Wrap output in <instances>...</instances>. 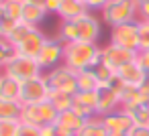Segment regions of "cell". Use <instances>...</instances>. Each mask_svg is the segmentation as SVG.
Returning <instances> with one entry per match:
<instances>
[{
    "label": "cell",
    "instance_id": "2",
    "mask_svg": "<svg viewBox=\"0 0 149 136\" xmlns=\"http://www.w3.org/2000/svg\"><path fill=\"white\" fill-rule=\"evenodd\" d=\"M100 19L110 29L125 23H135L139 21V2L137 0H110L100 10Z\"/></svg>",
    "mask_w": 149,
    "mask_h": 136
},
{
    "label": "cell",
    "instance_id": "35",
    "mask_svg": "<svg viewBox=\"0 0 149 136\" xmlns=\"http://www.w3.org/2000/svg\"><path fill=\"white\" fill-rule=\"evenodd\" d=\"M141 67H143V71L149 75V49H145V51H139L137 53V59H135Z\"/></svg>",
    "mask_w": 149,
    "mask_h": 136
},
{
    "label": "cell",
    "instance_id": "15",
    "mask_svg": "<svg viewBox=\"0 0 149 136\" xmlns=\"http://www.w3.org/2000/svg\"><path fill=\"white\" fill-rule=\"evenodd\" d=\"M47 14H49V10L43 4H35V2H29V0L23 4V21L33 25V27L41 25L47 19Z\"/></svg>",
    "mask_w": 149,
    "mask_h": 136
},
{
    "label": "cell",
    "instance_id": "26",
    "mask_svg": "<svg viewBox=\"0 0 149 136\" xmlns=\"http://www.w3.org/2000/svg\"><path fill=\"white\" fill-rule=\"evenodd\" d=\"M35 29H37V27H33V25H29V23L21 21V23L15 27V31L10 33V37H6V39H10V41L19 47V45H21V43H23V41H25V39H27V37L35 31Z\"/></svg>",
    "mask_w": 149,
    "mask_h": 136
},
{
    "label": "cell",
    "instance_id": "1",
    "mask_svg": "<svg viewBox=\"0 0 149 136\" xmlns=\"http://www.w3.org/2000/svg\"><path fill=\"white\" fill-rule=\"evenodd\" d=\"M100 63H102V47L98 43H84V41L65 43L63 65H68L76 73L84 69H96Z\"/></svg>",
    "mask_w": 149,
    "mask_h": 136
},
{
    "label": "cell",
    "instance_id": "21",
    "mask_svg": "<svg viewBox=\"0 0 149 136\" xmlns=\"http://www.w3.org/2000/svg\"><path fill=\"white\" fill-rule=\"evenodd\" d=\"M110 132L106 130V126L102 124V116H94L90 120H86V126L76 134V136H108Z\"/></svg>",
    "mask_w": 149,
    "mask_h": 136
},
{
    "label": "cell",
    "instance_id": "13",
    "mask_svg": "<svg viewBox=\"0 0 149 136\" xmlns=\"http://www.w3.org/2000/svg\"><path fill=\"white\" fill-rule=\"evenodd\" d=\"M47 43V37H45V33L37 27L21 45H19V53L23 55V57H31V59H37V55L41 53V49H43V45Z\"/></svg>",
    "mask_w": 149,
    "mask_h": 136
},
{
    "label": "cell",
    "instance_id": "43",
    "mask_svg": "<svg viewBox=\"0 0 149 136\" xmlns=\"http://www.w3.org/2000/svg\"><path fill=\"white\" fill-rule=\"evenodd\" d=\"M19 2H27V0H19Z\"/></svg>",
    "mask_w": 149,
    "mask_h": 136
},
{
    "label": "cell",
    "instance_id": "38",
    "mask_svg": "<svg viewBox=\"0 0 149 136\" xmlns=\"http://www.w3.org/2000/svg\"><path fill=\"white\" fill-rule=\"evenodd\" d=\"M61 2H63V0H45V8L49 10V14H51V12L57 14L59 8H61Z\"/></svg>",
    "mask_w": 149,
    "mask_h": 136
},
{
    "label": "cell",
    "instance_id": "32",
    "mask_svg": "<svg viewBox=\"0 0 149 136\" xmlns=\"http://www.w3.org/2000/svg\"><path fill=\"white\" fill-rule=\"evenodd\" d=\"M139 43H141L139 51L149 49V21H139Z\"/></svg>",
    "mask_w": 149,
    "mask_h": 136
},
{
    "label": "cell",
    "instance_id": "44",
    "mask_svg": "<svg viewBox=\"0 0 149 136\" xmlns=\"http://www.w3.org/2000/svg\"><path fill=\"white\" fill-rule=\"evenodd\" d=\"M147 89H149V81H147Z\"/></svg>",
    "mask_w": 149,
    "mask_h": 136
},
{
    "label": "cell",
    "instance_id": "20",
    "mask_svg": "<svg viewBox=\"0 0 149 136\" xmlns=\"http://www.w3.org/2000/svg\"><path fill=\"white\" fill-rule=\"evenodd\" d=\"M76 75H78V91H96L100 87V81L94 69H84V71H78Z\"/></svg>",
    "mask_w": 149,
    "mask_h": 136
},
{
    "label": "cell",
    "instance_id": "14",
    "mask_svg": "<svg viewBox=\"0 0 149 136\" xmlns=\"http://www.w3.org/2000/svg\"><path fill=\"white\" fill-rule=\"evenodd\" d=\"M88 12H90V8L86 6L84 0H63L57 16L61 21H78V19H82Z\"/></svg>",
    "mask_w": 149,
    "mask_h": 136
},
{
    "label": "cell",
    "instance_id": "11",
    "mask_svg": "<svg viewBox=\"0 0 149 136\" xmlns=\"http://www.w3.org/2000/svg\"><path fill=\"white\" fill-rule=\"evenodd\" d=\"M102 124L106 126L108 132H125V134H129L133 130V126H135V120H133V116L129 112L118 108L116 112H110V114L102 116Z\"/></svg>",
    "mask_w": 149,
    "mask_h": 136
},
{
    "label": "cell",
    "instance_id": "3",
    "mask_svg": "<svg viewBox=\"0 0 149 136\" xmlns=\"http://www.w3.org/2000/svg\"><path fill=\"white\" fill-rule=\"evenodd\" d=\"M49 91H51V87H49V83L45 79V73H43V75H39L35 79H29V81H25L21 85V98H19V102L23 106H37V104L47 102Z\"/></svg>",
    "mask_w": 149,
    "mask_h": 136
},
{
    "label": "cell",
    "instance_id": "40",
    "mask_svg": "<svg viewBox=\"0 0 149 136\" xmlns=\"http://www.w3.org/2000/svg\"><path fill=\"white\" fill-rule=\"evenodd\" d=\"M139 21H149V2L139 4Z\"/></svg>",
    "mask_w": 149,
    "mask_h": 136
},
{
    "label": "cell",
    "instance_id": "39",
    "mask_svg": "<svg viewBox=\"0 0 149 136\" xmlns=\"http://www.w3.org/2000/svg\"><path fill=\"white\" fill-rule=\"evenodd\" d=\"M129 136H149V126H139V124H135L133 130L129 132Z\"/></svg>",
    "mask_w": 149,
    "mask_h": 136
},
{
    "label": "cell",
    "instance_id": "18",
    "mask_svg": "<svg viewBox=\"0 0 149 136\" xmlns=\"http://www.w3.org/2000/svg\"><path fill=\"white\" fill-rule=\"evenodd\" d=\"M55 124H59L61 128H65V130H70V132H74V134H78V132L86 126V120H84L82 116H78L74 110H65V112H59Z\"/></svg>",
    "mask_w": 149,
    "mask_h": 136
},
{
    "label": "cell",
    "instance_id": "42",
    "mask_svg": "<svg viewBox=\"0 0 149 136\" xmlns=\"http://www.w3.org/2000/svg\"><path fill=\"white\" fill-rule=\"evenodd\" d=\"M137 2H139V4H143V2H149V0H137Z\"/></svg>",
    "mask_w": 149,
    "mask_h": 136
},
{
    "label": "cell",
    "instance_id": "29",
    "mask_svg": "<svg viewBox=\"0 0 149 136\" xmlns=\"http://www.w3.org/2000/svg\"><path fill=\"white\" fill-rule=\"evenodd\" d=\"M135 120V124L139 126H149V102H143L139 108H135L133 112H129Z\"/></svg>",
    "mask_w": 149,
    "mask_h": 136
},
{
    "label": "cell",
    "instance_id": "37",
    "mask_svg": "<svg viewBox=\"0 0 149 136\" xmlns=\"http://www.w3.org/2000/svg\"><path fill=\"white\" fill-rule=\"evenodd\" d=\"M84 2H86V6H88L90 10H102V8L110 2V0H84Z\"/></svg>",
    "mask_w": 149,
    "mask_h": 136
},
{
    "label": "cell",
    "instance_id": "36",
    "mask_svg": "<svg viewBox=\"0 0 149 136\" xmlns=\"http://www.w3.org/2000/svg\"><path fill=\"white\" fill-rule=\"evenodd\" d=\"M19 136H43V134H41V128H39V126L23 124V126H21V130H19Z\"/></svg>",
    "mask_w": 149,
    "mask_h": 136
},
{
    "label": "cell",
    "instance_id": "9",
    "mask_svg": "<svg viewBox=\"0 0 149 136\" xmlns=\"http://www.w3.org/2000/svg\"><path fill=\"white\" fill-rule=\"evenodd\" d=\"M76 25H78V39L80 41H84V43H98L102 27H100V21L92 12H88L82 19H78Z\"/></svg>",
    "mask_w": 149,
    "mask_h": 136
},
{
    "label": "cell",
    "instance_id": "17",
    "mask_svg": "<svg viewBox=\"0 0 149 136\" xmlns=\"http://www.w3.org/2000/svg\"><path fill=\"white\" fill-rule=\"evenodd\" d=\"M21 81L10 77V75H4L0 77V100H10V102H19L21 98Z\"/></svg>",
    "mask_w": 149,
    "mask_h": 136
},
{
    "label": "cell",
    "instance_id": "6",
    "mask_svg": "<svg viewBox=\"0 0 149 136\" xmlns=\"http://www.w3.org/2000/svg\"><path fill=\"white\" fill-rule=\"evenodd\" d=\"M110 43L139 53V49H141V43H139V21L112 27L110 29Z\"/></svg>",
    "mask_w": 149,
    "mask_h": 136
},
{
    "label": "cell",
    "instance_id": "19",
    "mask_svg": "<svg viewBox=\"0 0 149 136\" xmlns=\"http://www.w3.org/2000/svg\"><path fill=\"white\" fill-rule=\"evenodd\" d=\"M47 102L57 112H65V110H72L74 108V95L72 93H65V91H59V89H51Z\"/></svg>",
    "mask_w": 149,
    "mask_h": 136
},
{
    "label": "cell",
    "instance_id": "5",
    "mask_svg": "<svg viewBox=\"0 0 149 136\" xmlns=\"http://www.w3.org/2000/svg\"><path fill=\"white\" fill-rule=\"evenodd\" d=\"M2 71H4V75H10V77L19 79L21 83H25V81H29V79H35V77H39V75H43V71H41L37 59L23 57V55H19L15 61H10L8 65H4Z\"/></svg>",
    "mask_w": 149,
    "mask_h": 136
},
{
    "label": "cell",
    "instance_id": "4",
    "mask_svg": "<svg viewBox=\"0 0 149 136\" xmlns=\"http://www.w3.org/2000/svg\"><path fill=\"white\" fill-rule=\"evenodd\" d=\"M45 79H47L51 89H59V91H65V93H72V95L78 93V75H76L74 69H70L63 63L57 65L55 69L47 71Z\"/></svg>",
    "mask_w": 149,
    "mask_h": 136
},
{
    "label": "cell",
    "instance_id": "30",
    "mask_svg": "<svg viewBox=\"0 0 149 136\" xmlns=\"http://www.w3.org/2000/svg\"><path fill=\"white\" fill-rule=\"evenodd\" d=\"M94 71H96V77H98L100 85H108V83L112 81V77L116 75V71H114V69H110V67H108V65H104V63H100Z\"/></svg>",
    "mask_w": 149,
    "mask_h": 136
},
{
    "label": "cell",
    "instance_id": "23",
    "mask_svg": "<svg viewBox=\"0 0 149 136\" xmlns=\"http://www.w3.org/2000/svg\"><path fill=\"white\" fill-rule=\"evenodd\" d=\"M23 4L25 2H19V0H0V16L23 21Z\"/></svg>",
    "mask_w": 149,
    "mask_h": 136
},
{
    "label": "cell",
    "instance_id": "33",
    "mask_svg": "<svg viewBox=\"0 0 149 136\" xmlns=\"http://www.w3.org/2000/svg\"><path fill=\"white\" fill-rule=\"evenodd\" d=\"M21 21H13L8 16H0V37H10V33L15 31V27Z\"/></svg>",
    "mask_w": 149,
    "mask_h": 136
},
{
    "label": "cell",
    "instance_id": "27",
    "mask_svg": "<svg viewBox=\"0 0 149 136\" xmlns=\"http://www.w3.org/2000/svg\"><path fill=\"white\" fill-rule=\"evenodd\" d=\"M23 104L10 102V100H0V118H21Z\"/></svg>",
    "mask_w": 149,
    "mask_h": 136
},
{
    "label": "cell",
    "instance_id": "28",
    "mask_svg": "<svg viewBox=\"0 0 149 136\" xmlns=\"http://www.w3.org/2000/svg\"><path fill=\"white\" fill-rule=\"evenodd\" d=\"M23 122L19 118H0V136H19Z\"/></svg>",
    "mask_w": 149,
    "mask_h": 136
},
{
    "label": "cell",
    "instance_id": "31",
    "mask_svg": "<svg viewBox=\"0 0 149 136\" xmlns=\"http://www.w3.org/2000/svg\"><path fill=\"white\" fill-rule=\"evenodd\" d=\"M41 134L43 136H76L74 132L61 128L59 124H45V126H41Z\"/></svg>",
    "mask_w": 149,
    "mask_h": 136
},
{
    "label": "cell",
    "instance_id": "22",
    "mask_svg": "<svg viewBox=\"0 0 149 136\" xmlns=\"http://www.w3.org/2000/svg\"><path fill=\"white\" fill-rule=\"evenodd\" d=\"M21 53H19V47L10 41V39H6V37H0V65H8L10 61H15L17 57H19Z\"/></svg>",
    "mask_w": 149,
    "mask_h": 136
},
{
    "label": "cell",
    "instance_id": "25",
    "mask_svg": "<svg viewBox=\"0 0 149 136\" xmlns=\"http://www.w3.org/2000/svg\"><path fill=\"white\" fill-rule=\"evenodd\" d=\"M57 39L65 45V43H74V41H80L78 39V25L76 21H61L59 25V33H57Z\"/></svg>",
    "mask_w": 149,
    "mask_h": 136
},
{
    "label": "cell",
    "instance_id": "7",
    "mask_svg": "<svg viewBox=\"0 0 149 136\" xmlns=\"http://www.w3.org/2000/svg\"><path fill=\"white\" fill-rule=\"evenodd\" d=\"M63 43L55 37V39H47V43L43 45L41 53L37 55V63L41 67V71H51L57 65L63 63Z\"/></svg>",
    "mask_w": 149,
    "mask_h": 136
},
{
    "label": "cell",
    "instance_id": "16",
    "mask_svg": "<svg viewBox=\"0 0 149 136\" xmlns=\"http://www.w3.org/2000/svg\"><path fill=\"white\" fill-rule=\"evenodd\" d=\"M143 102H149L143 93L141 87H127L120 95V110L125 112H133L135 108H139Z\"/></svg>",
    "mask_w": 149,
    "mask_h": 136
},
{
    "label": "cell",
    "instance_id": "12",
    "mask_svg": "<svg viewBox=\"0 0 149 136\" xmlns=\"http://www.w3.org/2000/svg\"><path fill=\"white\" fill-rule=\"evenodd\" d=\"M116 75H118L129 87H143V85L149 81V75L143 71V67H141L137 61L123 65V67L116 71Z\"/></svg>",
    "mask_w": 149,
    "mask_h": 136
},
{
    "label": "cell",
    "instance_id": "34",
    "mask_svg": "<svg viewBox=\"0 0 149 136\" xmlns=\"http://www.w3.org/2000/svg\"><path fill=\"white\" fill-rule=\"evenodd\" d=\"M74 102L92 106V108L96 110V91H78V93L74 95Z\"/></svg>",
    "mask_w": 149,
    "mask_h": 136
},
{
    "label": "cell",
    "instance_id": "24",
    "mask_svg": "<svg viewBox=\"0 0 149 136\" xmlns=\"http://www.w3.org/2000/svg\"><path fill=\"white\" fill-rule=\"evenodd\" d=\"M23 124H29V126H43V116H41V110H39V104L37 106H23V112H21V118H19Z\"/></svg>",
    "mask_w": 149,
    "mask_h": 136
},
{
    "label": "cell",
    "instance_id": "10",
    "mask_svg": "<svg viewBox=\"0 0 149 136\" xmlns=\"http://www.w3.org/2000/svg\"><path fill=\"white\" fill-rule=\"evenodd\" d=\"M120 108V98L118 93L108 87V85H100L96 89V114L98 116H106L110 112H116Z\"/></svg>",
    "mask_w": 149,
    "mask_h": 136
},
{
    "label": "cell",
    "instance_id": "41",
    "mask_svg": "<svg viewBox=\"0 0 149 136\" xmlns=\"http://www.w3.org/2000/svg\"><path fill=\"white\" fill-rule=\"evenodd\" d=\"M108 136H129V134H125V132H110Z\"/></svg>",
    "mask_w": 149,
    "mask_h": 136
},
{
    "label": "cell",
    "instance_id": "8",
    "mask_svg": "<svg viewBox=\"0 0 149 136\" xmlns=\"http://www.w3.org/2000/svg\"><path fill=\"white\" fill-rule=\"evenodd\" d=\"M135 59H137V51H131V49H125V47H118L112 43L102 47V63L114 71H118L127 63H133Z\"/></svg>",
    "mask_w": 149,
    "mask_h": 136
}]
</instances>
